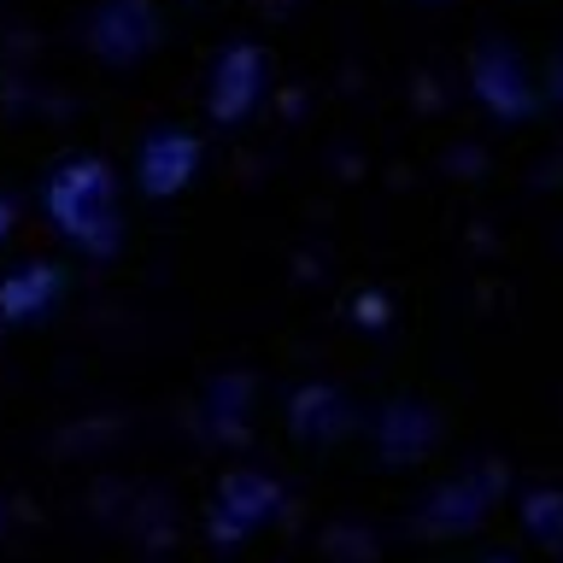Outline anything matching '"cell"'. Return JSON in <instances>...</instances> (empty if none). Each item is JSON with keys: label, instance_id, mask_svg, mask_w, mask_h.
I'll use <instances>...</instances> for the list:
<instances>
[{"label": "cell", "instance_id": "3", "mask_svg": "<svg viewBox=\"0 0 563 563\" xmlns=\"http://www.w3.org/2000/svg\"><path fill=\"white\" fill-rule=\"evenodd\" d=\"M194 141L188 135H158L147 153H141V183H147V194H176L188 183V170H194Z\"/></svg>", "mask_w": 563, "mask_h": 563}, {"label": "cell", "instance_id": "5", "mask_svg": "<svg viewBox=\"0 0 563 563\" xmlns=\"http://www.w3.org/2000/svg\"><path fill=\"white\" fill-rule=\"evenodd\" d=\"M253 53H229L223 59V77H218V118H241L246 112V100H253Z\"/></svg>", "mask_w": 563, "mask_h": 563}, {"label": "cell", "instance_id": "1", "mask_svg": "<svg viewBox=\"0 0 563 563\" xmlns=\"http://www.w3.org/2000/svg\"><path fill=\"white\" fill-rule=\"evenodd\" d=\"M47 206H53V218H59V229L70 241L100 246V253L112 246L118 206H112V176H106V165H95V158L65 165L59 176H53V188H47Z\"/></svg>", "mask_w": 563, "mask_h": 563}, {"label": "cell", "instance_id": "6", "mask_svg": "<svg viewBox=\"0 0 563 563\" xmlns=\"http://www.w3.org/2000/svg\"><path fill=\"white\" fill-rule=\"evenodd\" d=\"M522 517H528V528H534V540L558 552V545H563V499H558V493L552 487H534L522 499Z\"/></svg>", "mask_w": 563, "mask_h": 563}, {"label": "cell", "instance_id": "2", "mask_svg": "<svg viewBox=\"0 0 563 563\" xmlns=\"http://www.w3.org/2000/svg\"><path fill=\"white\" fill-rule=\"evenodd\" d=\"M229 510H235V540H241L246 528H258V522L276 510V482H271V475H258V470H235V475H223V487H218V510H211V517H229Z\"/></svg>", "mask_w": 563, "mask_h": 563}, {"label": "cell", "instance_id": "7", "mask_svg": "<svg viewBox=\"0 0 563 563\" xmlns=\"http://www.w3.org/2000/svg\"><path fill=\"white\" fill-rule=\"evenodd\" d=\"M0 229H7V200H0Z\"/></svg>", "mask_w": 563, "mask_h": 563}, {"label": "cell", "instance_id": "8", "mask_svg": "<svg viewBox=\"0 0 563 563\" xmlns=\"http://www.w3.org/2000/svg\"><path fill=\"white\" fill-rule=\"evenodd\" d=\"M487 563H510V558H487Z\"/></svg>", "mask_w": 563, "mask_h": 563}, {"label": "cell", "instance_id": "4", "mask_svg": "<svg viewBox=\"0 0 563 563\" xmlns=\"http://www.w3.org/2000/svg\"><path fill=\"white\" fill-rule=\"evenodd\" d=\"M470 482H452V487H440L429 510H422V528H434V534H457V528H470V522H482V510L493 505V493H475V499H464Z\"/></svg>", "mask_w": 563, "mask_h": 563}]
</instances>
